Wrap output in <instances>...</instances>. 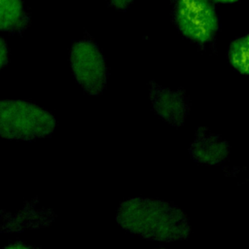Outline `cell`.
I'll return each mask as SVG.
<instances>
[{
	"mask_svg": "<svg viewBox=\"0 0 249 249\" xmlns=\"http://www.w3.org/2000/svg\"><path fill=\"white\" fill-rule=\"evenodd\" d=\"M116 220L126 231L153 241L172 242L185 239L190 234L185 213L162 200L126 199L119 206Z\"/></svg>",
	"mask_w": 249,
	"mask_h": 249,
	"instance_id": "1",
	"label": "cell"
},
{
	"mask_svg": "<svg viewBox=\"0 0 249 249\" xmlns=\"http://www.w3.org/2000/svg\"><path fill=\"white\" fill-rule=\"evenodd\" d=\"M54 117L39 106L23 100H0V136L30 141L51 135Z\"/></svg>",
	"mask_w": 249,
	"mask_h": 249,
	"instance_id": "2",
	"label": "cell"
},
{
	"mask_svg": "<svg viewBox=\"0 0 249 249\" xmlns=\"http://www.w3.org/2000/svg\"><path fill=\"white\" fill-rule=\"evenodd\" d=\"M172 19L183 36L199 45L212 42L219 18L210 0H169Z\"/></svg>",
	"mask_w": 249,
	"mask_h": 249,
	"instance_id": "3",
	"label": "cell"
},
{
	"mask_svg": "<svg viewBox=\"0 0 249 249\" xmlns=\"http://www.w3.org/2000/svg\"><path fill=\"white\" fill-rule=\"evenodd\" d=\"M70 62L76 81L89 94L97 95L103 91L108 73L104 57L93 41L81 39L75 42Z\"/></svg>",
	"mask_w": 249,
	"mask_h": 249,
	"instance_id": "4",
	"label": "cell"
},
{
	"mask_svg": "<svg viewBox=\"0 0 249 249\" xmlns=\"http://www.w3.org/2000/svg\"><path fill=\"white\" fill-rule=\"evenodd\" d=\"M150 100L156 114L172 126L183 125L189 114L190 99L183 89L173 91L168 88L149 82Z\"/></svg>",
	"mask_w": 249,
	"mask_h": 249,
	"instance_id": "5",
	"label": "cell"
},
{
	"mask_svg": "<svg viewBox=\"0 0 249 249\" xmlns=\"http://www.w3.org/2000/svg\"><path fill=\"white\" fill-rule=\"evenodd\" d=\"M189 153L197 163L217 165L229 159L230 146L219 135L205 128H199L189 148Z\"/></svg>",
	"mask_w": 249,
	"mask_h": 249,
	"instance_id": "6",
	"label": "cell"
},
{
	"mask_svg": "<svg viewBox=\"0 0 249 249\" xmlns=\"http://www.w3.org/2000/svg\"><path fill=\"white\" fill-rule=\"evenodd\" d=\"M36 202H27L21 212L7 219L9 231H20L25 229H38L45 227L54 220V213L52 210L36 207Z\"/></svg>",
	"mask_w": 249,
	"mask_h": 249,
	"instance_id": "7",
	"label": "cell"
},
{
	"mask_svg": "<svg viewBox=\"0 0 249 249\" xmlns=\"http://www.w3.org/2000/svg\"><path fill=\"white\" fill-rule=\"evenodd\" d=\"M28 24L21 0H0V30L20 32Z\"/></svg>",
	"mask_w": 249,
	"mask_h": 249,
	"instance_id": "8",
	"label": "cell"
},
{
	"mask_svg": "<svg viewBox=\"0 0 249 249\" xmlns=\"http://www.w3.org/2000/svg\"><path fill=\"white\" fill-rule=\"evenodd\" d=\"M229 60L230 63L241 74H248V35L234 39L229 48Z\"/></svg>",
	"mask_w": 249,
	"mask_h": 249,
	"instance_id": "9",
	"label": "cell"
},
{
	"mask_svg": "<svg viewBox=\"0 0 249 249\" xmlns=\"http://www.w3.org/2000/svg\"><path fill=\"white\" fill-rule=\"evenodd\" d=\"M8 47L3 38L0 37V69L8 63Z\"/></svg>",
	"mask_w": 249,
	"mask_h": 249,
	"instance_id": "10",
	"label": "cell"
},
{
	"mask_svg": "<svg viewBox=\"0 0 249 249\" xmlns=\"http://www.w3.org/2000/svg\"><path fill=\"white\" fill-rule=\"evenodd\" d=\"M111 5L121 11H125L134 0H109Z\"/></svg>",
	"mask_w": 249,
	"mask_h": 249,
	"instance_id": "11",
	"label": "cell"
},
{
	"mask_svg": "<svg viewBox=\"0 0 249 249\" xmlns=\"http://www.w3.org/2000/svg\"><path fill=\"white\" fill-rule=\"evenodd\" d=\"M31 245H28V244H25V243H22L20 241H17V242H14V243H11L7 246H5L4 248L7 249H23V248H30Z\"/></svg>",
	"mask_w": 249,
	"mask_h": 249,
	"instance_id": "12",
	"label": "cell"
},
{
	"mask_svg": "<svg viewBox=\"0 0 249 249\" xmlns=\"http://www.w3.org/2000/svg\"><path fill=\"white\" fill-rule=\"evenodd\" d=\"M216 1L223 2V3H230V2H234V1H236V0H216Z\"/></svg>",
	"mask_w": 249,
	"mask_h": 249,
	"instance_id": "13",
	"label": "cell"
}]
</instances>
